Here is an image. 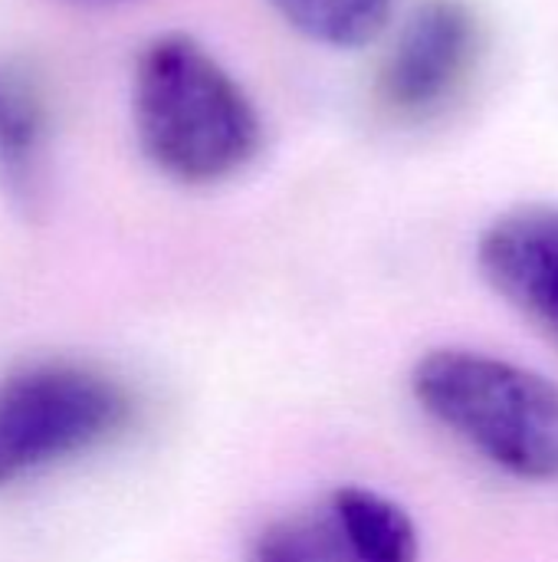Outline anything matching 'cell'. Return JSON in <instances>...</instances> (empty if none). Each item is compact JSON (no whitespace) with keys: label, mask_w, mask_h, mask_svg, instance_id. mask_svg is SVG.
Here are the masks:
<instances>
[{"label":"cell","mask_w":558,"mask_h":562,"mask_svg":"<svg viewBox=\"0 0 558 562\" xmlns=\"http://www.w3.org/2000/svg\"><path fill=\"white\" fill-rule=\"evenodd\" d=\"M141 155L171 181L207 188L243 175L263 151V119L237 76L194 36H151L132 76Z\"/></svg>","instance_id":"1"},{"label":"cell","mask_w":558,"mask_h":562,"mask_svg":"<svg viewBox=\"0 0 558 562\" xmlns=\"http://www.w3.org/2000/svg\"><path fill=\"white\" fill-rule=\"evenodd\" d=\"M411 389L454 438L510 477L558 481V382L520 362L447 346L428 352Z\"/></svg>","instance_id":"2"},{"label":"cell","mask_w":558,"mask_h":562,"mask_svg":"<svg viewBox=\"0 0 558 562\" xmlns=\"http://www.w3.org/2000/svg\"><path fill=\"white\" fill-rule=\"evenodd\" d=\"M132 395L79 362H33L0 382V487L112 441Z\"/></svg>","instance_id":"3"},{"label":"cell","mask_w":558,"mask_h":562,"mask_svg":"<svg viewBox=\"0 0 558 562\" xmlns=\"http://www.w3.org/2000/svg\"><path fill=\"white\" fill-rule=\"evenodd\" d=\"M411 514L368 487H335L322 501L273 520L253 540L250 562H418Z\"/></svg>","instance_id":"4"},{"label":"cell","mask_w":558,"mask_h":562,"mask_svg":"<svg viewBox=\"0 0 558 562\" xmlns=\"http://www.w3.org/2000/svg\"><path fill=\"white\" fill-rule=\"evenodd\" d=\"M480 46V20L467 0H421L382 63L378 102L401 122L441 115L474 76Z\"/></svg>","instance_id":"5"},{"label":"cell","mask_w":558,"mask_h":562,"mask_svg":"<svg viewBox=\"0 0 558 562\" xmlns=\"http://www.w3.org/2000/svg\"><path fill=\"white\" fill-rule=\"evenodd\" d=\"M493 293L558 339V207L523 204L500 214L477 244Z\"/></svg>","instance_id":"6"},{"label":"cell","mask_w":558,"mask_h":562,"mask_svg":"<svg viewBox=\"0 0 558 562\" xmlns=\"http://www.w3.org/2000/svg\"><path fill=\"white\" fill-rule=\"evenodd\" d=\"M53 105L43 76L23 56L0 53V198L36 217L49 194Z\"/></svg>","instance_id":"7"},{"label":"cell","mask_w":558,"mask_h":562,"mask_svg":"<svg viewBox=\"0 0 558 562\" xmlns=\"http://www.w3.org/2000/svg\"><path fill=\"white\" fill-rule=\"evenodd\" d=\"M286 26L332 49H358L385 33L398 0H266Z\"/></svg>","instance_id":"8"},{"label":"cell","mask_w":558,"mask_h":562,"mask_svg":"<svg viewBox=\"0 0 558 562\" xmlns=\"http://www.w3.org/2000/svg\"><path fill=\"white\" fill-rule=\"evenodd\" d=\"M69 3H86V7H109V3H125V0H69Z\"/></svg>","instance_id":"9"}]
</instances>
